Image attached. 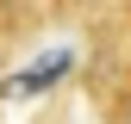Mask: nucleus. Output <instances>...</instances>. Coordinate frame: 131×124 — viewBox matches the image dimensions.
<instances>
[{"mask_svg":"<svg viewBox=\"0 0 131 124\" xmlns=\"http://www.w3.org/2000/svg\"><path fill=\"white\" fill-rule=\"evenodd\" d=\"M62 74H69V56H50V62H38L31 74H13L0 93H6V99H25V93H44V87H56Z\"/></svg>","mask_w":131,"mask_h":124,"instance_id":"f257e3e1","label":"nucleus"}]
</instances>
